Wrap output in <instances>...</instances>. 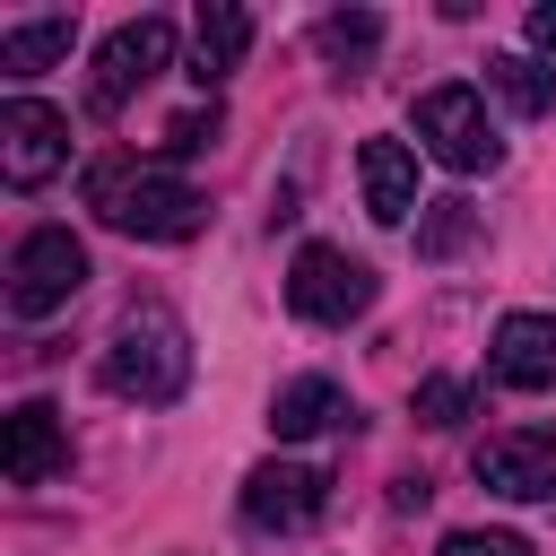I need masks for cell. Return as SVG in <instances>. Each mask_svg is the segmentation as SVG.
Wrapping results in <instances>:
<instances>
[{
	"mask_svg": "<svg viewBox=\"0 0 556 556\" xmlns=\"http://www.w3.org/2000/svg\"><path fill=\"white\" fill-rule=\"evenodd\" d=\"M208 139H217V104H191V113L165 122V156H191V148H208Z\"/></svg>",
	"mask_w": 556,
	"mask_h": 556,
	"instance_id": "44dd1931",
	"label": "cell"
},
{
	"mask_svg": "<svg viewBox=\"0 0 556 556\" xmlns=\"http://www.w3.org/2000/svg\"><path fill=\"white\" fill-rule=\"evenodd\" d=\"M52 61H70V17H26L0 35V70L9 78H43Z\"/></svg>",
	"mask_w": 556,
	"mask_h": 556,
	"instance_id": "9a60e30c",
	"label": "cell"
},
{
	"mask_svg": "<svg viewBox=\"0 0 556 556\" xmlns=\"http://www.w3.org/2000/svg\"><path fill=\"white\" fill-rule=\"evenodd\" d=\"M70 165V113H52L43 96H9L0 104V174L17 182V191H35V182H52Z\"/></svg>",
	"mask_w": 556,
	"mask_h": 556,
	"instance_id": "52a82bcc",
	"label": "cell"
},
{
	"mask_svg": "<svg viewBox=\"0 0 556 556\" xmlns=\"http://www.w3.org/2000/svg\"><path fill=\"white\" fill-rule=\"evenodd\" d=\"M165 61H174V26H165V17H130V26H113V35L96 43V70H87V113L113 122Z\"/></svg>",
	"mask_w": 556,
	"mask_h": 556,
	"instance_id": "5b68a950",
	"label": "cell"
},
{
	"mask_svg": "<svg viewBox=\"0 0 556 556\" xmlns=\"http://www.w3.org/2000/svg\"><path fill=\"white\" fill-rule=\"evenodd\" d=\"M0 469H9V486H52V478L70 469V426H61L52 400H17V408H9Z\"/></svg>",
	"mask_w": 556,
	"mask_h": 556,
	"instance_id": "30bf717a",
	"label": "cell"
},
{
	"mask_svg": "<svg viewBox=\"0 0 556 556\" xmlns=\"http://www.w3.org/2000/svg\"><path fill=\"white\" fill-rule=\"evenodd\" d=\"M191 43H200V61H191V78L200 87H217L243 52H252V17L235 9V0H200V17H191Z\"/></svg>",
	"mask_w": 556,
	"mask_h": 556,
	"instance_id": "5bb4252c",
	"label": "cell"
},
{
	"mask_svg": "<svg viewBox=\"0 0 556 556\" xmlns=\"http://www.w3.org/2000/svg\"><path fill=\"white\" fill-rule=\"evenodd\" d=\"M530 52H547V61H556V0H539V9H530Z\"/></svg>",
	"mask_w": 556,
	"mask_h": 556,
	"instance_id": "7402d4cb",
	"label": "cell"
},
{
	"mask_svg": "<svg viewBox=\"0 0 556 556\" xmlns=\"http://www.w3.org/2000/svg\"><path fill=\"white\" fill-rule=\"evenodd\" d=\"M348 417V391L330 382V374H295V382H278V400H269V434L278 443H304V434H321V426H339Z\"/></svg>",
	"mask_w": 556,
	"mask_h": 556,
	"instance_id": "4fadbf2b",
	"label": "cell"
},
{
	"mask_svg": "<svg viewBox=\"0 0 556 556\" xmlns=\"http://www.w3.org/2000/svg\"><path fill=\"white\" fill-rule=\"evenodd\" d=\"M434 556H530V539L521 530H452Z\"/></svg>",
	"mask_w": 556,
	"mask_h": 556,
	"instance_id": "ffe728a7",
	"label": "cell"
},
{
	"mask_svg": "<svg viewBox=\"0 0 556 556\" xmlns=\"http://www.w3.org/2000/svg\"><path fill=\"white\" fill-rule=\"evenodd\" d=\"M321 504H330V478L304 469V460H261L243 478V521L252 530H304V521H321Z\"/></svg>",
	"mask_w": 556,
	"mask_h": 556,
	"instance_id": "9c48e42d",
	"label": "cell"
},
{
	"mask_svg": "<svg viewBox=\"0 0 556 556\" xmlns=\"http://www.w3.org/2000/svg\"><path fill=\"white\" fill-rule=\"evenodd\" d=\"M287 304L304 313V321H356L365 304H374V269L365 261H348L339 243H304L295 252V269H287Z\"/></svg>",
	"mask_w": 556,
	"mask_h": 556,
	"instance_id": "8992f818",
	"label": "cell"
},
{
	"mask_svg": "<svg viewBox=\"0 0 556 556\" xmlns=\"http://www.w3.org/2000/svg\"><path fill=\"white\" fill-rule=\"evenodd\" d=\"M78 287H87V243H78L70 226H35V235H17V252H9V313H17V321L61 313Z\"/></svg>",
	"mask_w": 556,
	"mask_h": 556,
	"instance_id": "277c9868",
	"label": "cell"
},
{
	"mask_svg": "<svg viewBox=\"0 0 556 556\" xmlns=\"http://www.w3.org/2000/svg\"><path fill=\"white\" fill-rule=\"evenodd\" d=\"M469 469H478V486H486V495L539 504V495H556V426H513V434H486Z\"/></svg>",
	"mask_w": 556,
	"mask_h": 556,
	"instance_id": "ba28073f",
	"label": "cell"
},
{
	"mask_svg": "<svg viewBox=\"0 0 556 556\" xmlns=\"http://www.w3.org/2000/svg\"><path fill=\"white\" fill-rule=\"evenodd\" d=\"M408 122H417V148H426L434 165H452V174H486V165L504 156L495 122H486V96H478L469 78H443V87H426Z\"/></svg>",
	"mask_w": 556,
	"mask_h": 556,
	"instance_id": "3957f363",
	"label": "cell"
},
{
	"mask_svg": "<svg viewBox=\"0 0 556 556\" xmlns=\"http://www.w3.org/2000/svg\"><path fill=\"white\" fill-rule=\"evenodd\" d=\"M313 43H321V61L365 70V61H374V43H382V17H374V9H330V17L313 26Z\"/></svg>",
	"mask_w": 556,
	"mask_h": 556,
	"instance_id": "e0dca14e",
	"label": "cell"
},
{
	"mask_svg": "<svg viewBox=\"0 0 556 556\" xmlns=\"http://www.w3.org/2000/svg\"><path fill=\"white\" fill-rule=\"evenodd\" d=\"M87 208H96L113 235H130V243H182V235H200V217H208V200H200L182 174L130 165V156H96V165H87Z\"/></svg>",
	"mask_w": 556,
	"mask_h": 556,
	"instance_id": "6da1fadb",
	"label": "cell"
},
{
	"mask_svg": "<svg viewBox=\"0 0 556 556\" xmlns=\"http://www.w3.org/2000/svg\"><path fill=\"white\" fill-rule=\"evenodd\" d=\"M104 391L113 400H139V408H174L191 391V330L165 313V304H130L122 330L104 339Z\"/></svg>",
	"mask_w": 556,
	"mask_h": 556,
	"instance_id": "7a4b0ae2",
	"label": "cell"
},
{
	"mask_svg": "<svg viewBox=\"0 0 556 556\" xmlns=\"http://www.w3.org/2000/svg\"><path fill=\"white\" fill-rule=\"evenodd\" d=\"M356 182H365V208L382 226H408V208H417V148L408 139H365L356 148Z\"/></svg>",
	"mask_w": 556,
	"mask_h": 556,
	"instance_id": "7c38bea8",
	"label": "cell"
},
{
	"mask_svg": "<svg viewBox=\"0 0 556 556\" xmlns=\"http://www.w3.org/2000/svg\"><path fill=\"white\" fill-rule=\"evenodd\" d=\"M486 365L504 391H556V313H504Z\"/></svg>",
	"mask_w": 556,
	"mask_h": 556,
	"instance_id": "8fae6325",
	"label": "cell"
},
{
	"mask_svg": "<svg viewBox=\"0 0 556 556\" xmlns=\"http://www.w3.org/2000/svg\"><path fill=\"white\" fill-rule=\"evenodd\" d=\"M469 235H478V208H469L460 191H452V200H426V217H417V252H426V261L460 252Z\"/></svg>",
	"mask_w": 556,
	"mask_h": 556,
	"instance_id": "ac0fdd59",
	"label": "cell"
},
{
	"mask_svg": "<svg viewBox=\"0 0 556 556\" xmlns=\"http://www.w3.org/2000/svg\"><path fill=\"white\" fill-rule=\"evenodd\" d=\"M478 408V382H460V374H426L417 382V426H460Z\"/></svg>",
	"mask_w": 556,
	"mask_h": 556,
	"instance_id": "d6986e66",
	"label": "cell"
},
{
	"mask_svg": "<svg viewBox=\"0 0 556 556\" xmlns=\"http://www.w3.org/2000/svg\"><path fill=\"white\" fill-rule=\"evenodd\" d=\"M486 87L513 104V113H556V70L539 52H495L486 61Z\"/></svg>",
	"mask_w": 556,
	"mask_h": 556,
	"instance_id": "2e32d148",
	"label": "cell"
}]
</instances>
